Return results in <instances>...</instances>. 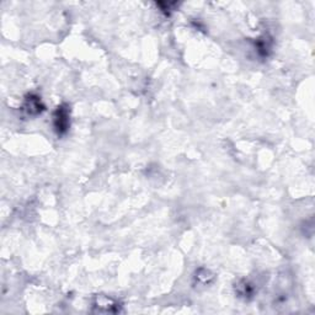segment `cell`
Segmentation results:
<instances>
[{
	"label": "cell",
	"instance_id": "cell-5",
	"mask_svg": "<svg viewBox=\"0 0 315 315\" xmlns=\"http://www.w3.org/2000/svg\"><path fill=\"white\" fill-rule=\"evenodd\" d=\"M195 280H196L197 283H199V285L207 286V285H209V283H211V282H213L214 275L212 274V272L209 271V270L199 269L198 271L196 272Z\"/></svg>",
	"mask_w": 315,
	"mask_h": 315
},
{
	"label": "cell",
	"instance_id": "cell-3",
	"mask_svg": "<svg viewBox=\"0 0 315 315\" xmlns=\"http://www.w3.org/2000/svg\"><path fill=\"white\" fill-rule=\"evenodd\" d=\"M44 106L42 105L41 99L37 95H28L25 100V105H23V110L27 112L28 115H38L43 111Z\"/></svg>",
	"mask_w": 315,
	"mask_h": 315
},
{
	"label": "cell",
	"instance_id": "cell-4",
	"mask_svg": "<svg viewBox=\"0 0 315 315\" xmlns=\"http://www.w3.org/2000/svg\"><path fill=\"white\" fill-rule=\"evenodd\" d=\"M235 292L241 298L250 299L254 296V293H255V288H254V286L250 282L243 280L235 285Z\"/></svg>",
	"mask_w": 315,
	"mask_h": 315
},
{
	"label": "cell",
	"instance_id": "cell-1",
	"mask_svg": "<svg viewBox=\"0 0 315 315\" xmlns=\"http://www.w3.org/2000/svg\"><path fill=\"white\" fill-rule=\"evenodd\" d=\"M53 125L58 135H64L69 130L70 126V111L68 105H60L57 107L53 115Z\"/></svg>",
	"mask_w": 315,
	"mask_h": 315
},
{
	"label": "cell",
	"instance_id": "cell-2",
	"mask_svg": "<svg viewBox=\"0 0 315 315\" xmlns=\"http://www.w3.org/2000/svg\"><path fill=\"white\" fill-rule=\"evenodd\" d=\"M93 307L96 308L98 312H105V313H117V312H120V304H118V302L107 296L95 297Z\"/></svg>",
	"mask_w": 315,
	"mask_h": 315
}]
</instances>
